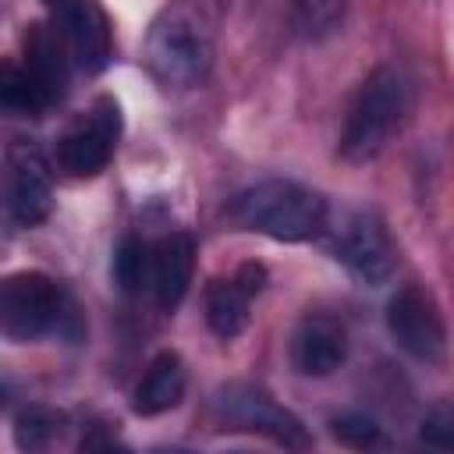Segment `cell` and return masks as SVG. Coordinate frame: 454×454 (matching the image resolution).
Returning a JSON list of instances; mask_svg holds the SVG:
<instances>
[{
    "label": "cell",
    "instance_id": "6da1fadb",
    "mask_svg": "<svg viewBox=\"0 0 454 454\" xmlns=\"http://www.w3.org/2000/svg\"><path fill=\"white\" fill-rule=\"evenodd\" d=\"M145 64L163 89H195L213 67V21L192 0L167 4L149 25Z\"/></svg>",
    "mask_w": 454,
    "mask_h": 454
},
{
    "label": "cell",
    "instance_id": "7a4b0ae2",
    "mask_svg": "<svg viewBox=\"0 0 454 454\" xmlns=\"http://www.w3.org/2000/svg\"><path fill=\"white\" fill-rule=\"evenodd\" d=\"M227 216L273 241H309L326 227V202L301 181L266 177L227 202Z\"/></svg>",
    "mask_w": 454,
    "mask_h": 454
},
{
    "label": "cell",
    "instance_id": "3957f363",
    "mask_svg": "<svg viewBox=\"0 0 454 454\" xmlns=\"http://www.w3.org/2000/svg\"><path fill=\"white\" fill-rule=\"evenodd\" d=\"M411 110V78L397 67H376L358 85L344 128H340V153L355 163H365L387 149L394 131L404 124Z\"/></svg>",
    "mask_w": 454,
    "mask_h": 454
},
{
    "label": "cell",
    "instance_id": "277c9868",
    "mask_svg": "<svg viewBox=\"0 0 454 454\" xmlns=\"http://www.w3.org/2000/svg\"><path fill=\"white\" fill-rule=\"evenodd\" d=\"M0 330L7 340H39L50 333H78V309L46 273H11L0 287Z\"/></svg>",
    "mask_w": 454,
    "mask_h": 454
},
{
    "label": "cell",
    "instance_id": "5b68a950",
    "mask_svg": "<svg viewBox=\"0 0 454 454\" xmlns=\"http://www.w3.org/2000/svg\"><path fill=\"white\" fill-rule=\"evenodd\" d=\"M71 53L53 25H35L25 39V64L4 71V106L21 117H39L67 92Z\"/></svg>",
    "mask_w": 454,
    "mask_h": 454
},
{
    "label": "cell",
    "instance_id": "8992f818",
    "mask_svg": "<svg viewBox=\"0 0 454 454\" xmlns=\"http://www.w3.org/2000/svg\"><path fill=\"white\" fill-rule=\"evenodd\" d=\"M220 419L234 422L238 429H248V433H259L280 447H291V450H305L312 443L309 429L301 426V419L284 408L280 401H273V394H266L262 387L255 383H227L216 390L213 397Z\"/></svg>",
    "mask_w": 454,
    "mask_h": 454
},
{
    "label": "cell",
    "instance_id": "52a82bcc",
    "mask_svg": "<svg viewBox=\"0 0 454 454\" xmlns=\"http://www.w3.org/2000/svg\"><path fill=\"white\" fill-rule=\"evenodd\" d=\"M117 138H121V110L110 96H103L64 128L53 149V160L71 177H92L110 163Z\"/></svg>",
    "mask_w": 454,
    "mask_h": 454
},
{
    "label": "cell",
    "instance_id": "ba28073f",
    "mask_svg": "<svg viewBox=\"0 0 454 454\" xmlns=\"http://www.w3.org/2000/svg\"><path fill=\"white\" fill-rule=\"evenodd\" d=\"M4 209L18 227H35L53 209V181L43 153L18 138L7 145L4 160Z\"/></svg>",
    "mask_w": 454,
    "mask_h": 454
},
{
    "label": "cell",
    "instance_id": "9c48e42d",
    "mask_svg": "<svg viewBox=\"0 0 454 454\" xmlns=\"http://www.w3.org/2000/svg\"><path fill=\"white\" fill-rule=\"evenodd\" d=\"M387 330L394 344L415 362L429 365V362H440L447 351L443 316L436 312L433 298L415 284L397 287L394 298L387 301Z\"/></svg>",
    "mask_w": 454,
    "mask_h": 454
},
{
    "label": "cell",
    "instance_id": "30bf717a",
    "mask_svg": "<svg viewBox=\"0 0 454 454\" xmlns=\"http://www.w3.org/2000/svg\"><path fill=\"white\" fill-rule=\"evenodd\" d=\"M50 25L64 39L71 64L85 74H96L106 67L110 50H114V32L110 18L96 0H46Z\"/></svg>",
    "mask_w": 454,
    "mask_h": 454
},
{
    "label": "cell",
    "instance_id": "8fae6325",
    "mask_svg": "<svg viewBox=\"0 0 454 454\" xmlns=\"http://www.w3.org/2000/svg\"><path fill=\"white\" fill-rule=\"evenodd\" d=\"M333 252L337 259L365 284H383L394 273V241L387 234V227L380 223V216L372 213H351L333 238Z\"/></svg>",
    "mask_w": 454,
    "mask_h": 454
},
{
    "label": "cell",
    "instance_id": "7c38bea8",
    "mask_svg": "<svg viewBox=\"0 0 454 454\" xmlns=\"http://www.w3.org/2000/svg\"><path fill=\"white\" fill-rule=\"evenodd\" d=\"M266 284V270L255 262H245L238 273L220 277L209 284L206 291V323L216 337L231 340L248 326L252 316V301Z\"/></svg>",
    "mask_w": 454,
    "mask_h": 454
},
{
    "label": "cell",
    "instance_id": "4fadbf2b",
    "mask_svg": "<svg viewBox=\"0 0 454 454\" xmlns=\"http://www.w3.org/2000/svg\"><path fill=\"white\" fill-rule=\"evenodd\" d=\"M348 358V330L333 316H305L291 333V365L301 376H330Z\"/></svg>",
    "mask_w": 454,
    "mask_h": 454
},
{
    "label": "cell",
    "instance_id": "5bb4252c",
    "mask_svg": "<svg viewBox=\"0 0 454 454\" xmlns=\"http://www.w3.org/2000/svg\"><path fill=\"white\" fill-rule=\"evenodd\" d=\"M195 273V241L181 231L163 234L160 241H153L149 248V298L170 312L181 305V298L188 294Z\"/></svg>",
    "mask_w": 454,
    "mask_h": 454
},
{
    "label": "cell",
    "instance_id": "9a60e30c",
    "mask_svg": "<svg viewBox=\"0 0 454 454\" xmlns=\"http://www.w3.org/2000/svg\"><path fill=\"white\" fill-rule=\"evenodd\" d=\"M184 387H188L184 362H181L174 351H160V355L149 362L145 376L138 380L131 404H135L138 415H163V411H170V408L181 404Z\"/></svg>",
    "mask_w": 454,
    "mask_h": 454
},
{
    "label": "cell",
    "instance_id": "2e32d148",
    "mask_svg": "<svg viewBox=\"0 0 454 454\" xmlns=\"http://www.w3.org/2000/svg\"><path fill=\"white\" fill-rule=\"evenodd\" d=\"M344 21V0H291V28L301 39H326Z\"/></svg>",
    "mask_w": 454,
    "mask_h": 454
},
{
    "label": "cell",
    "instance_id": "e0dca14e",
    "mask_svg": "<svg viewBox=\"0 0 454 454\" xmlns=\"http://www.w3.org/2000/svg\"><path fill=\"white\" fill-rule=\"evenodd\" d=\"M149 248L142 238H124L114 255V280L124 291H149Z\"/></svg>",
    "mask_w": 454,
    "mask_h": 454
},
{
    "label": "cell",
    "instance_id": "ac0fdd59",
    "mask_svg": "<svg viewBox=\"0 0 454 454\" xmlns=\"http://www.w3.org/2000/svg\"><path fill=\"white\" fill-rule=\"evenodd\" d=\"M60 422H64V419H60L57 411L39 408V404H28V408L18 415V426H14L18 443L28 447V450H43V447H50V443L60 436Z\"/></svg>",
    "mask_w": 454,
    "mask_h": 454
},
{
    "label": "cell",
    "instance_id": "d6986e66",
    "mask_svg": "<svg viewBox=\"0 0 454 454\" xmlns=\"http://www.w3.org/2000/svg\"><path fill=\"white\" fill-rule=\"evenodd\" d=\"M333 436L348 447H358V450H369V447H383V429L376 426V419L362 415V411H344L330 422Z\"/></svg>",
    "mask_w": 454,
    "mask_h": 454
},
{
    "label": "cell",
    "instance_id": "ffe728a7",
    "mask_svg": "<svg viewBox=\"0 0 454 454\" xmlns=\"http://www.w3.org/2000/svg\"><path fill=\"white\" fill-rule=\"evenodd\" d=\"M419 440L429 443V447L450 450V447H454V408H450V404H436V408H429V411L422 415Z\"/></svg>",
    "mask_w": 454,
    "mask_h": 454
}]
</instances>
